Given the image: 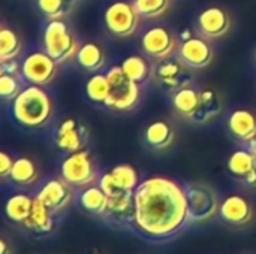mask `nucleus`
<instances>
[{
  "label": "nucleus",
  "instance_id": "nucleus-1",
  "mask_svg": "<svg viewBox=\"0 0 256 254\" xmlns=\"http://www.w3.org/2000/svg\"><path fill=\"white\" fill-rule=\"evenodd\" d=\"M190 223L184 186L159 175L138 184L130 231L147 241L166 243L182 235Z\"/></svg>",
  "mask_w": 256,
  "mask_h": 254
},
{
  "label": "nucleus",
  "instance_id": "nucleus-2",
  "mask_svg": "<svg viewBox=\"0 0 256 254\" xmlns=\"http://www.w3.org/2000/svg\"><path fill=\"white\" fill-rule=\"evenodd\" d=\"M14 118L24 127H40L52 114L50 94L40 85H28L15 97L12 103Z\"/></svg>",
  "mask_w": 256,
  "mask_h": 254
},
{
  "label": "nucleus",
  "instance_id": "nucleus-3",
  "mask_svg": "<svg viewBox=\"0 0 256 254\" xmlns=\"http://www.w3.org/2000/svg\"><path fill=\"white\" fill-rule=\"evenodd\" d=\"M110 81V94L105 106L114 111H130L140 100V84L132 81L122 66H112L106 72Z\"/></svg>",
  "mask_w": 256,
  "mask_h": 254
},
{
  "label": "nucleus",
  "instance_id": "nucleus-4",
  "mask_svg": "<svg viewBox=\"0 0 256 254\" xmlns=\"http://www.w3.org/2000/svg\"><path fill=\"white\" fill-rule=\"evenodd\" d=\"M44 48L58 63H64L76 55L78 42L63 19H50L44 30Z\"/></svg>",
  "mask_w": 256,
  "mask_h": 254
},
{
  "label": "nucleus",
  "instance_id": "nucleus-5",
  "mask_svg": "<svg viewBox=\"0 0 256 254\" xmlns=\"http://www.w3.org/2000/svg\"><path fill=\"white\" fill-rule=\"evenodd\" d=\"M186 202H188V211L190 216V220L194 223H202L219 214L220 201L218 193L201 183L186 184Z\"/></svg>",
  "mask_w": 256,
  "mask_h": 254
},
{
  "label": "nucleus",
  "instance_id": "nucleus-6",
  "mask_svg": "<svg viewBox=\"0 0 256 254\" xmlns=\"http://www.w3.org/2000/svg\"><path fill=\"white\" fill-rule=\"evenodd\" d=\"M140 12L134 1L118 0L110 4L104 13L106 30L116 37H129L135 34L140 27Z\"/></svg>",
  "mask_w": 256,
  "mask_h": 254
},
{
  "label": "nucleus",
  "instance_id": "nucleus-7",
  "mask_svg": "<svg viewBox=\"0 0 256 254\" xmlns=\"http://www.w3.org/2000/svg\"><path fill=\"white\" fill-rule=\"evenodd\" d=\"M60 175L72 187L92 186L98 180V171L92 154L86 148L70 153L62 162Z\"/></svg>",
  "mask_w": 256,
  "mask_h": 254
},
{
  "label": "nucleus",
  "instance_id": "nucleus-8",
  "mask_svg": "<svg viewBox=\"0 0 256 254\" xmlns=\"http://www.w3.org/2000/svg\"><path fill=\"white\" fill-rule=\"evenodd\" d=\"M58 63L46 51H34L28 54L22 64L21 73L28 84L34 85H48L57 75Z\"/></svg>",
  "mask_w": 256,
  "mask_h": 254
},
{
  "label": "nucleus",
  "instance_id": "nucleus-9",
  "mask_svg": "<svg viewBox=\"0 0 256 254\" xmlns=\"http://www.w3.org/2000/svg\"><path fill=\"white\" fill-rule=\"evenodd\" d=\"M34 198L39 199L51 213H54L57 216V214L63 213L70 205L74 192H72V186L68 184L60 177V178H51V180L45 181L39 187Z\"/></svg>",
  "mask_w": 256,
  "mask_h": 254
},
{
  "label": "nucleus",
  "instance_id": "nucleus-10",
  "mask_svg": "<svg viewBox=\"0 0 256 254\" xmlns=\"http://www.w3.org/2000/svg\"><path fill=\"white\" fill-rule=\"evenodd\" d=\"M189 69L190 67L186 66L182 60H172L170 57L165 60H159L154 67V78L164 88L170 91H177L192 84V73L189 72Z\"/></svg>",
  "mask_w": 256,
  "mask_h": 254
},
{
  "label": "nucleus",
  "instance_id": "nucleus-11",
  "mask_svg": "<svg viewBox=\"0 0 256 254\" xmlns=\"http://www.w3.org/2000/svg\"><path fill=\"white\" fill-rule=\"evenodd\" d=\"M88 139L87 129L75 118H64L54 130V142L60 151L68 154L84 150Z\"/></svg>",
  "mask_w": 256,
  "mask_h": 254
},
{
  "label": "nucleus",
  "instance_id": "nucleus-12",
  "mask_svg": "<svg viewBox=\"0 0 256 254\" xmlns=\"http://www.w3.org/2000/svg\"><path fill=\"white\" fill-rule=\"evenodd\" d=\"M141 46L147 55L156 60H165L170 58L176 51V37L168 28L156 25L144 33Z\"/></svg>",
  "mask_w": 256,
  "mask_h": 254
},
{
  "label": "nucleus",
  "instance_id": "nucleus-13",
  "mask_svg": "<svg viewBox=\"0 0 256 254\" xmlns=\"http://www.w3.org/2000/svg\"><path fill=\"white\" fill-rule=\"evenodd\" d=\"M196 25H198L200 33L204 37L220 39L230 31L231 18L225 9L219 6H210L198 15Z\"/></svg>",
  "mask_w": 256,
  "mask_h": 254
},
{
  "label": "nucleus",
  "instance_id": "nucleus-14",
  "mask_svg": "<svg viewBox=\"0 0 256 254\" xmlns=\"http://www.w3.org/2000/svg\"><path fill=\"white\" fill-rule=\"evenodd\" d=\"M178 57L190 69H202L213 61L214 52L207 39L192 36L180 45Z\"/></svg>",
  "mask_w": 256,
  "mask_h": 254
},
{
  "label": "nucleus",
  "instance_id": "nucleus-15",
  "mask_svg": "<svg viewBox=\"0 0 256 254\" xmlns=\"http://www.w3.org/2000/svg\"><path fill=\"white\" fill-rule=\"evenodd\" d=\"M135 217V192L108 198V211L104 216L106 223L117 228H132Z\"/></svg>",
  "mask_w": 256,
  "mask_h": 254
},
{
  "label": "nucleus",
  "instance_id": "nucleus-16",
  "mask_svg": "<svg viewBox=\"0 0 256 254\" xmlns=\"http://www.w3.org/2000/svg\"><path fill=\"white\" fill-rule=\"evenodd\" d=\"M219 217L231 226H244L252 220L254 208L244 196L231 195L220 202Z\"/></svg>",
  "mask_w": 256,
  "mask_h": 254
},
{
  "label": "nucleus",
  "instance_id": "nucleus-17",
  "mask_svg": "<svg viewBox=\"0 0 256 254\" xmlns=\"http://www.w3.org/2000/svg\"><path fill=\"white\" fill-rule=\"evenodd\" d=\"M21 226L26 232H28L32 235L46 237V235L52 234V231L56 228V214L51 213L39 199L34 198L32 213Z\"/></svg>",
  "mask_w": 256,
  "mask_h": 254
},
{
  "label": "nucleus",
  "instance_id": "nucleus-18",
  "mask_svg": "<svg viewBox=\"0 0 256 254\" xmlns=\"http://www.w3.org/2000/svg\"><path fill=\"white\" fill-rule=\"evenodd\" d=\"M230 132L240 141L249 142L256 136V115L249 109H236L228 118Z\"/></svg>",
  "mask_w": 256,
  "mask_h": 254
},
{
  "label": "nucleus",
  "instance_id": "nucleus-19",
  "mask_svg": "<svg viewBox=\"0 0 256 254\" xmlns=\"http://www.w3.org/2000/svg\"><path fill=\"white\" fill-rule=\"evenodd\" d=\"M81 208L96 217H104L108 211V196L106 193L100 189V186H88L84 187V190L78 196Z\"/></svg>",
  "mask_w": 256,
  "mask_h": 254
},
{
  "label": "nucleus",
  "instance_id": "nucleus-20",
  "mask_svg": "<svg viewBox=\"0 0 256 254\" xmlns=\"http://www.w3.org/2000/svg\"><path fill=\"white\" fill-rule=\"evenodd\" d=\"M34 198L28 196L27 193H14L4 202V216L10 223L22 225L26 219L30 216L33 208Z\"/></svg>",
  "mask_w": 256,
  "mask_h": 254
},
{
  "label": "nucleus",
  "instance_id": "nucleus-21",
  "mask_svg": "<svg viewBox=\"0 0 256 254\" xmlns=\"http://www.w3.org/2000/svg\"><path fill=\"white\" fill-rule=\"evenodd\" d=\"M201 103V91L195 90L192 85L183 87L172 94V106L176 112L184 118H192Z\"/></svg>",
  "mask_w": 256,
  "mask_h": 254
},
{
  "label": "nucleus",
  "instance_id": "nucleus-22",
  "mask_svg": "<svg viewBox=\"0 0 256 254\" xmlns=\"http://www.w3.org/2000/svg\"><path fill=\"white\" fill-rule=\"evenodd\" d=\"M176 132L172 126L164 120L153 121L146 129V142L153 150H165L172 145Z\"/></svg>",
  "mask_w": 256,
  "mask_h": 254
},
{
  "label": "nucleus",
  "instance_id": "nucleus-23",
  "mask_svg": "<svg viewBox=\"0 0 256 254\" xmlns=\"http://www.w3.org/2000/svg\"><path fill=\"white\" fill-rule=\"evenodd\" d=\"M75 57H76L78 64L84 70L92 72V73L99 72L104 67L105 60H106L104 48L99 43H96V42H87L82 46H80V49H78Z\"/></svg>",
  "mask_w": 256,
  "mask_h": 254
},
{
  "label": "nucleus",
  "instance_id": "nucleus-24",
  "mask_svg": "<svg viewBox=\"0 0 256 254\" xmlns=\"http://www.w3.org/2000/svg\"><path fill=\"white\" fill-rule=\"evenodd\" d=\"M222 111V100L218 96V93L212 88L201 91V103L196 111V114L190 118L194 123H208L214 117H218Z\"/></svg>",
  "mask_w": 256,
  "mask_h": 254
},
{
  "label": "nucleus",
  "instance_id": "nucleus-25",
  "mask_svg": "<svg viewBox=\"0 0 256 254\" xmlns=\"http://www.w3.org/2000/svg\"><path fill=\"white\" fill-rule=\"evenodd\" d=\"M39 178V169L38 165L30 157H18L14 162V168L10 172V180L14 184L21 187H28L34 184Z\"/></svg>",
  "mask_w": 256,
  "mask_h": 254
},
{
  "label": "nucleus",
  "instance_id": "nucleus-26",
  "mask_svg": "<svg viewBox=\"0 0 256 254\" xmlns=\"http://www.w3.org/2000/svg\"><path fill=\"white\" fill-rule=\"evenodd\" d=\"M255 168V154L250 150H237L228 159V171L232 177L243 180Z\"/></svg>",
  "mask_w": 256,
  "mask_h": 254
},
{
  "label": "nucleus",
  "instance_id": "nucleus-27",
  "mask_svg": "<svg viewBox=\"0 0 256 254\" xmlns=\"http://www.w3.org/2000/svg\"><path fill=\"white\" fill-rule=\"evenodd\" d=\"M22 49L20 36L8 27L0 28V63L15 60Z\"/></svg>",
  "mask_w": 256,
  "mask_h": 254
},
{
  "label": "nucleus",
  "instance_id": "nucleus-28",
  "mask_svg": "<svg viewBox=\"0 0 256 254\" xmlns=\"http://www.w3.org/2000/svg\"><path fill=\"white\" fill-rule=\"evenodd\" d=\"M120 66L123 67L124 73L136 84L146 82L150 76V64L141 55H129L122 61Z\"/></svg>",
  "mask_w": 256,
  "mask_h": 254
},
{
  "label": "nucleus",
  "instance_id": "nucleus-29",
  "mask_svg": "<svg viewBox=\"0 0 256 254\" xmlns=\"http://www.w3.org/2000/svg\"><path fill=\"white\" fill-rule=\"evenodd\" d=\"M86 94L94 103H104L110 94V81L106 73H94L86 82Z\"/></svg>",
  "mask_w": 256,
  "mask_h": 254
},
{
  "label": "nucleus",
  "instance_id": "nucleus-30",
  "mask_svg": "<svg viewBox=\"0 0 256 254\" xmlns=\"http://www.w3.org/2000/svg\"><path fill=\"white\" fill-rule=\"evenodd\" d=\"M111 175L116 181V184L123 190V192H135L138 184L141 183L138 178V172L134 166L130 165H117L111 171Z\"/></svg>",
  "mask_w": 256,
  "mask_h": 254
},
{
  "label": "nucleus",
  "instance_id": "nucleus-31",
  "mask_svg": "<svg viewBox=\"0 0 256 254\" xmlns=\"http://www.w3.org/2000/svg\"><path fill=\"white\" fill-rule=\"evenodd\" d=\"M39 10L48 19H62L72 7V0H38Z\"/></svg>",
  "mask_w": 256,
  "mask_h": 254
},
{
  "label": "nucleus",
  "instance_id": "nucleus-32",
  "mask_svg": "<svg viewBox=\"0 0 256 254\" xmlns=\"http://www.w3.org/2000/svg\"><path fill=\"white\" fill-rule=\"evenodd\" d=\"M142 18H158L170 7V0H134Z\"/></svg>",
  "mask_w": 256,
  "mask_h": 254
},
{
  "label": "nucleus",
  "instance_id": "nucleus-33",
  "mask_svg": "<svg viewBox=\"0 0 256 254\" xmlns=\"http://www.w3.org/2000/svg\"><path fill=\"white\" fill-rule=\"evenodd\" d=\"M22 91L18 75L8 72L0 73V96L4 100H15V97Z\"/></svg>",
  "mask_w": 256,
  "mask_h": 254
},
{
  "label": "nucleus",
  "instance_id": "nucleus-34",
  "mask_svg": "<svg viewBox=\"0 0 256 254\" xmlns=\"http://www.w3.org/2000/svg\"><path fill=\"white\" fill-rule=\"evenodd\" d=\"M100 189L106 193L108 198H114V196H118V195H123V193H128V192H123L114 181L111 172H105L100 178H99V183Z\"/></svg>",
  "mask_w": 256,
  "mask_h": 254
},
{
  "label": "nucleus",
  "instance_id": "nucleus-35",
  "mask_svg": "<svg viewBox=\"0 0 256 254\" xmlns=\"http://www.w3.org/2000/svg\"><path fill=\"white\" fill-rule=\"evenodd\" d=\"M14 162H15V159H12V156H9L6 151L0 153V177H2V180L10 178Z\"/></svg>",
  "mask_w": 256,
  "mask_h": 254
},
{
  "label": "nucleus",
  "instance_id": "nucleus-36",
  "mask_svg": "<svg viewBox=\"0 0 256 254\" xmlns=\"http://www.w3.org/2000/svg\"><path fill=\"white\" fill-rule=\"evenodd\" d=\"M2 72H8V73H12V75H21L22 73H18V63L15 60H9V61H2Z\"/></svg>",
  "mask_w": 256,
  "mask_h": 254
},
{
  "label": "nucleus",
  "instance_id": "nucleus-37",
  "mask_svg": "<svg viewBox=\"0 0 256 254\" xmlns=\"http://www.w3.org/2000/svg\"><path fill=\"white\" fill-rule=\"evenodd\" d=\"M248 187H256V169L254 168L243 180H242Z\"/></svg>",
  "mask_w": 256,
  "mask_h": 254
},
{
  "label": "nucleus",
  "instance_id": "nucleus-38",
  "mask_svg": "<svg viewBox=\"0 0 256 254\" xmlns=\"http://www.w3.org/2000/svg\"><path fill=\"white\" fill-rule=\"evenodd\" d=\"M9 252H10V246H9L8 240L4 237H2V240H0V254H9Z\"/></svg>",
  "mask_w": 256,
  "mask_h": 254
},
{
  "label": "nucleus",
  "instance_id": "nucleus-39",
  "mask_svg": "<svg viewBox=\"0 0 256 254\" xmlns=\"http://www.w3.org/2000/svg\"><path fill=\"white\" fill-rule=\"evenodd\" d=\"M248 144H249V145H248V150H250L254 154H256V136L255 138H252Z\"/></svg>",
  "mask_w": 256,
  "mask_h": 254
},
{
  "label": "nucleus",
  "instance_id": "nucleus-40",
  "mask_svg": "<svg viewBox=\"0 0 256 254\" xmlns=\"http://www.w3.org/2000/svg\"><path fill=\"white\" fill-rule=\"evenodd\" d=\"M255 169H256V154H255Z\"/></svg>",
  "mask_w": 256,
  "mask_h": 254
},
{
  "label": "nucleus",
  "instance_id": "nucleus-41",
  "mask_svg": "<svg viewBox=\"0 0 256 254\" xmlns=\"http://www.w3.org/2000/svg\"><path fill=\"white\" fill-rule=\"evenodd\" d=\"M93 254H100V253H93Z\"/></svg>",
  "mask_w": 256,
  "mask_h": 254
},
{
  "label": "nucleus",
  "instance_id": "nucleus-42",
  "mask_svg": "<svg viewBox=\"0 0 256 254\" xmlns=\"http://www.w3.org/2000/svg\"><path fill=\"white\" fill-rule=\"evenodd\" d=\"M255 57H256V52H255Z\"/></svg>",
  "mask_w": 256,
  "mask_h": 254
}]
</instances>
